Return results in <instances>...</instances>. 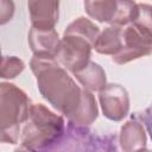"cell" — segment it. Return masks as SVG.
<instances>
[{"mask_svg":"<svg viewBox=\"0 0 152 152\" xmlns=\"http://www.w3.org/2000/svg\"><path fill=\"white\" fill-rule=\"evenodd\" d=\"M132 24L152 36V6L138 2V14Z\"/></svg>","mask_w":152,"mask_h":152,"instance_id":"17","label":"cell"},{"mask_svg":"<svg viewBox=\"0 0 152 152\" xmlns=\"http://www.w3.org/2000/svg\"><path fill=\"white\" fill-rule=\"evenodd\" d=\"M14 14V4L10 0H0V24L8 23Z\"/></svg>","mask_w":152,"mask_h":152,"instance_id":"18","label":"cell"},{"mask_svg":"<svg viewBox=\"0 0 152 152\" xmlns=\"http://www.w3.org/2000/svg\"><path fill=\"white\" fill-rule=\"evenodd\" d=\"M75 78L80 82V84L83 87V89L88 91H101L107 86V77L103 68L95 63L89 62L84 68L72 74Z\"/></svg>","mask_w":152,"mask_h":152,"instance_id":"11","label":"cell"},{"mask_svg":"<svg viewBox=\"0 0 152 152\" xmlns=\"http://www.w3.org/2000/svg\"><path fill=\"white\" fill-rule=\"evenodd\" d=\"M27 8L31 18V27L52 30L58 21L59 2L52 0H30Z\"/></svg>","mask_w":152,"mask_h":152,"instance_id":"7","label":"cell"},{"mask_svg":"<svg viewBox=\"0 0 152 152\" xmlns=\"http://www.w3.org/2000/svg\"><path fill=\"white\" fill-rule=\"evenodd\" d=\"M137 152H152V151H150V150H147V148H141V150H139V151H137Z\"/></svg>","mask_w":152,"mask_h":152,"instance_id":"21","label":"cell"},{"mask_svg":"<svg viewBox=\"0 0 152 152\" xmlns=\"http://www.w3.org/2000/svg\"><path fill=\"white\" fill-rule=\"evenodd\" d=\"M116 8H118L116 0L84 1V10H86L87 14L90 18H93L100 23L110 24L116 13Z\"/></svg>","mask_w":152,"mask_h":152,"instance_id":"13","label":"cell"},{"mask_svg":"<svg viewBox=\"0 0 152 152\" xmlns=\"http://www.w3.org/2000/svg\"><path fill=\"white\" fill-rule=\"evenodd\" d=\"M109 152H113V151H109ZM114 152H116V151H114Z\"/></svg>","mask_w":152,"mask_h":152,"instance_id":"22","label":"cell"},{"mask_svg":"<svg viewBox=\"0 0 152 152\" xmlns=\"http://www.w3.org/2000/svg\"><path fill=\"white\" fill-rule=\"evenodd\" d=\"M25 69V63L15 56H4L1 61L0 76L1 78H14L20 75Z\"/></svg>","mask_w":152,"mask_h":152,"instance_id":"16","label":"cell"},{"mask_svg":"<svg viewBox=\"0 0 152 152\" xmlns=\"http://www.w3.org/2000/svg\"><path fill=\"white\" fill-rule=\"evenodd\" d=\"M138 14V2L134 1H118L116 13L110 25L125 27L132 24Z\"/></svg>","mask_w":152,"mask_h":152,"instance_id":"15","label":"cell"},{"mask_svg":"<svg viewBox=\"0 0 152 152\" xmlns=\"http://www.w3.org/2000/svg\"><path fill=\"white\" fill-rule=\"evenodd\" d=\"M120 147L124 152H137L146 146V133L144 126L137 120H128L120 129Z\"/></svg>","mask_w":152,"mask_h":152,"instance_id":"10","label":"cell"},{"mask_svg":"<svg viewBox=\"0 0 152 152\" xmlns=\"http://www.w3.org/2000/svg\"><path fill=\"white\" fill-rule=\"evenodd\" d=\"M30 68L36 76L40 95L66 118L71 115L80 104L82 89L61 66L56 57L33 56Z\"/></svg>","mask_w":152,"mask_h":152,"instance_id":"1","label":"cell"},{"mask_svg":"<svg viewBox=\"0 0 152 152\" xmlns=\"http://www.w3.org/2000/svg\"><path fill=\"white\" fill-rule=\"evenodd\" d=\"M139 116H140L141 121L145 124L146 129H147V132L150 133V137H151V139H152V103H151Z\"/></svg>","mask_w":152,"mask_h":152,"instance_id":"19","label":"cell"},{"mask_svg":"<svg viewBox=\"0 0 152 152\" xmlns=\"http://www.w3.org/2000/svg\"><path fill=\"white\" fill-rule=\"evenodd\" d=\"M99 101L103 115L112 121H120L128 114V93L118 83H108L99 93Z\"/></svg>","mask_w":152,"mask_h":152,"instance_id":"6","label":"cell"},{"mask_svg":"<svg viewBox=\"0 0 152 152\" xmlns=\"http://www.w3.org/2000/svg\"><path fill=\"white\" fill-rule=\"evenodd\" d=\"M28 45L33 56H52L56 57L59 50L61 39L55 28L39 30L31 27L27 36Z\"/></svg>","mask_w":152,"mask_h":152,"instance_id":"8","label":"cell"},{"mask_svg":"<svg viewBox=\"0 0 152 152\" xmlns=\"http://www.w3.org/2000/svg\"><path fill=\"white\" fill-rule=\"evenodd\" d=\"M30 107V99L20 88L6 82L0 84L1 142L20 141L21 127L28 119Z\"/></svg>","mask_w":152,"mask_h":152,"instance_id":"3","label":"cell"},{"mask_svg":"<svg viewBox=\"0 0 152 152\" xmlns=\"http://www.w3.org/2000/svg\"><path fill=\"white\" fill-rule=\"evenodd\" d=\"M97 115L99 109L94 95L90 91L82 89L80 104L77 106L75 112L68 116L70 126L76 128H84L87 126H90L97 119Z\"/></svg>","mask_w":152,"mask_h":152,"instance_id":"9","label":"cell"},{"mask_svg":"<svg viewBox=\"0 0 152 152\" xmlns=\"http://www.w3.org/2000/svg\"><path fill=\"white\" fill-rule=\"evenodd\" d=\"M122 49L112 57L116 64H126L152 53V36L134 24L124 27Z\"/></svg>","mask_w":152,"mask_h":152,"instance_id":"5","label":"cell"},{"mask_svg":"<svg viewBox=\"0 0 152 152\" xmlns=\"http://www.w3.org/2000/svg\"><path fill=\"white\" fill-rule=\"evenodd\" d=\"M63 34H75V36L82 37V38L89 40L94 46V44L100 34V28L90 19L80 17L66 26Z\"/></svg>","mask_w":152,"mask_h":152,"instance_id":"14","label":"cell"},{"mask_svg":"<svg viewBox=\"0 0 152 152\" xmlns=\"http://www.w3.org/2000/svg\"><path fill=\"white\" fill-rule=\"evenodd\" d=\"M122 32H124V27L121 26L110 25L106 27L102 32H100L94 44L95 51L101 55H110L112 57L116 55L122 49V44H124Z\"/></svg>","mask_w":152,"mask_h":152,"instance_id":"12","label":"cell"},{"mask_svg":"<svg viewBox=\"0 0 152 152\" xmlns=\"http://www.w3.org/2000/svg\"><path fill=\"white\" fill-rule=\"evenodd\" d=\"M64 133V120L43 103L30 107L28 119L21 127V146L31 150H42L55 142Z\"/></svg>","mask_w":152,"mask_h":152,"instance_id":"2","label":"cell"},{"mask_svg":"<svg viewBox=\"0 0 152 152\" xmlns=\"http://www.w3.org/2000/svg\"><path fill=\"white\" fill-rule=\"evenodd\" d=\"M13 152H34V151H33V150H31V148H27V147L21 146V147H19V148L14 150Z\"/></svg>","mask_w":152,"mask_h":152,"instance_id":"20","label":"cell"},{"mask_svg":"<svg viewBox=\"0 0 152 152\" xmlns=\"http://www.w3.org/2000/svg\"><path fill=\"white\" fill-rule=\"evenodd\" d=\"M93 44L75 34H63L56 59L68 71L75 74L90 62Z\"/></svg>","mask_w":152,"mask_h":152,"instance_id":"4","label":"cell"}]
</instances>
